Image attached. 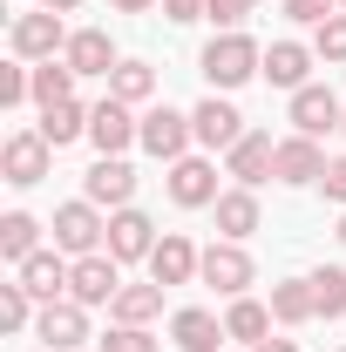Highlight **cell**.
Wrapping results in <instances>:
<instances>
[{
	"mask_svg": "<svg viewBox=\"0 0 346 352\" xmlns=\"http://www.w3.org/2000/svg\"><path fill=\"white\" fill-rule=\"evenodd\" d=\"M34 237H41V223L28 217V210H7V217H0V258L28 264V258H34Z\"/></svg>",
	"mask_w": 346,
	"mask_h": 352,
	"instance_id": "obj_26",
	"label": "cell"
},
{
	"mask_svg": "<svg viewBox=\"0 0 346 352\" xmlns=\"http://www.w3.org/2000/svg\"><path fill=\"white\" fill-rule=\"evenodd\" d=\"M340 122H346V102H340V95H333L326 82L292 88V129H299V135H312V142H319V135H326V129H340Z\"/></svg>",
	"mask_w": 346,
	"mask_h": 352,
	"instance_id": "obj_3",
	"label": "cell"
},
{
	"mask_svg": "<svg viewBox=\"0 0 346 352\" xmlns=\"http://www.w3.org/2000/svg\"><path fill=\"white\" fill-rule=\"evenodd\" d=\"M150 251H156V223L143 217V210H116L109 217V258L116 264H150Z\"/></svg>",
	"mask_w": 346,
	"mask_h": 352,
	"instance_id": "obj_13",
	"label": "cell"
},
{
	"mask_svg": "<svg viewBox=\"0 0 346 352\" xmlns=\"http://www.w3.org/2000/svg\"><path fill=\"white\" fill-rule=\"evenodd\" d=\"M28 95H34V75H28L21 61H14V68H0V109H21Z\"/></svg>",
	"mask_w": 346,
	"mask_h": 352,
	"instance_id": "obj_33",
	"label": "cell"
},
{
	"mask_svg": "<svg viewBox=\"0 0 346 352\" xmlns=\"http://www.w3.org/2000/svg\"><path fill=\"white\" fill-rule=\"evenodd\" d=\"M305 68H312V47H299V41H272L265 47V82L272 88H305Z\"/></svg>",
	"mask_w": 346,
	"mask_h": 352,
	"instance_id": "obj_21",
	"label": "cell"
},
{
	"mask_svg": "<svg viewBox=\"0 0 346 352\" xmlns=\"http://www.w3.org/2000/svg\"><path fill=\"white\" fill-rule=\"evenodd\" d=\"M102 352H156V339H150V325H116L102 339Z\"/></svg>",
	"mask_w": 346,
	"mask_h": 352,
	"instance_id": "obj_34",
	"label": "cell"
},
{
	"mask_svg": "<svg viewBox=\"0 0 346 352\" xmlns=\"http://www.w3.org/2000/svg\"><path fill=\"white\" fill-rule=\"evenodd\" d=\"M272 156H278L272 129H245L238 142H231V176L252 190V183H265V176H272Z\"/></svg>",
	"mask_w": 346,
	"mask_h": 352,
	"instance_id": "obj_16",
	"label": "cell"
},
{
	"mask_svg": "<svg viewBox=\"0 0 346 352\" xmlns=\"http://www.w3.org/2000/svg\"><path fill=\"white\" fill-rule=\"evenodd\" d=\"M340 7H346V0H340Z\"/></svg>",
	"mask_w": 346,
	"mask_h": 352,
	"instance_id": "obj_44",
	"label": "cell"
},
{
	"mask_svg": "<svg viewBox=\"0 0 346 352\" xmlns=\"http://www.w3.org/2000/svg\"><path fill=\"white\" fill-rule=\"evenodd\" d=\"M116 292H123V264L109 258V251L75 258V278H68V298L75 305H116Z\"/></svg>",
	"mask_w": 346,
	"mask_h": 352,
	"instance_id": "obj_4",
	"label": "cell"
},
{
	"mask_svg": "<svg viewBox=\"0 0 346 352\" xmlns=\"http://www.w3.org/2000/svg\"><path fill=\"white\" fill-rule=\"evenodd\" d=\"M272 176H278V183H292V190L319 183V176H326L319 142H312V135H285V142H278V156H272Z\"/></svg>",
	"mask_w": 346,
	"mask_h": 352,
	"instance_id": "obj_12",
	"label": "cell"
},
{
	"mask_svg": "<svg viewBox=\"0 0 346 352\" xmlns=\"http://www.w3.org/2000/svg\"><path fill=\"white\" fill-rule=\"evenodd\" d=\"M190 135H197V122L190 116H176V109H150L143 116V149L156 156V163H183V149H190Z\"/></svg>",
	"mask_w": 346,
	"mask_h": 352,
	"instance_id": "obj_5",
	"label": "cell"
},
{
	"mask_svg": "<svg viewBox=\"0 0 346 352\" xmlns=\"http://www.w3.org/2000/svg\"><path fill=\"white\" fill-rule=\"evenodd\" d=\"M333 7H340V0H278V14H292V21H305V28L333 21Z\"/></svg>",
	"mask_w": 346,
	"mask_h": 352,
	"instance_id": "obj_36",
	"label": "cell"
},
{
	"mask_svg": "<svg viewBox=\"0 0 346 352\" xmlns=\"http://www.w3.org/2000/svg\"><path fill=\"white\" fill-rule=\"evenodd\" d=\"M312 311H319V318H340L346 311V271L340 264H319V271H312Z\"/></svg>",
	"mask_w": 346,
	"mask_h": 352,
	"instance_id": "obj_29",
	"label": "cell"
},
{
	"mask_svg": "<svg viewBox=\"0 0 346 352\" xmlns=\"http://www.w3.org/2000/svg\"><path fill=\"white\" fill-rule=\"evenodd\" d=\"M116 14H143V7H163V0H109Z\"/></svg>",
	"mask_w": 346,
	"mask_h": 352,
	"instance_id": "obj_39",
	"label": "cell"
},
{
	"mask_svg": "<svg viewBox=\"0 0 346 352\" xmlns=\"http://www.w3.org/2000/svg\"><path fill=\"white\" fill-rule=\"evenodd\" d=\"M190 122H197V142H204V149H231V142L245 135V116H238L231 102H217V95L190 109Z\"/></svg>",
	"mask_w": 346,
	"mask_h": 352,
	"instance_id": "obj_18",
	"label": "cell"
},
{
	"mask_svg": "<svg viewBox=\"0 0 346 352\" xmlns=\"http://www.w3.org/2000/svg\"><path fill=\"white\" fill-rule=\"evenodd\" d=\"M204 14V0H163V21H176V28H190Z\"/></svg>",
	"mask_w": 346,
	"mask_h": 352,
	"instance_id": "obj_38",
	"label": "cell"
},
{
	"mask_svg": "<svg viewBox=\"0 0 346 352\" xmlns=\"http://www.w3.org/2000/svg\"><path fill=\"white\" fill-rule=\"evenodd\" d=\"M34 102H41V109L75 102V68H68V61H41V68H34Z\"/></svg>",
	"mask_w": 346,
	"mask_h": 352,
	"instance_id": "obj_30",
	"label": "cell"
},
{
	"mask_svg": "<svg viewBox=\"0 0 346 352\" xmlns=\"http://www.w3.org/2000/svg\"><path fill=\"white\" fill-rule=\"evenodd\" d=\"M136 135H143V122L130 116V102H116V95H109V102H95V109H88V142H95L102 156H123Z\"/></svg>",
	"mask_w": 346,
	"mask_h": 352,
	"instance_id": "obj_6",
	"label": "cell"
},
{
	"mask_svg": "<svg viewBox=\"0 0 346 352\" xmlns=\"http://www.w3.org/2000/svg\"><path fill=\"white\" fill-rule=\"evenodd\" d=\"M136 197V170L123 163V156H102L95 170H88V204H109V210H130Z\"/></svg>",
	"mask_w": 346,
	"mask_h": 352,
	"instance_id": "obj_17",
	"label": "cell"
},
{
	"mask_svg": "<svg viewBox=\"0 0 346 352\" xmlns=\"http://www.w3.org/2000/svg\"><path fill=\"white\" fill-rule=\"evenodd\" d=\"M340 244H346V210H340Z\"/></svg>",
	"mask_w": 346,
	"mask_h": 352,
	"instance_id": "obj_42",
	"label": "cell"
},
{
	"mask_svg": "<svg viewBox=\"0 0 346 352\" xmlns=\"http://www.w3.org/2000/svg\"><path fill=\"white\" fill-rule=\"evenodd\" d=\"M197 264H204V251H197L183 230H163L156 251H150V278L170 292V285H190V278H197Z\"/></svg>",
	"mask_w": 346,
	"mask_h": 352,
	"instance_id": "obj_7",
	"label": "cell"
},
{
	"mask_svg": "<svg viewBox=\"0 0 346 352\" xmlns=\"http://www.w3.org/2000/svg\"><path fill=\"white\" fill-rule=\"evenodd\" d=\"M170 197L183 204V210H204V204H217L224 190H217V170L204 163V156H183V163H170Z\"/></svg>",
	"mask_w": 346,
	"mask_h": 352,
	"instance_id": "obj_14",
	"label": "cell"
},
{
	"mask_svg": "<svg viewBox=\"0 0 346 352\" xmlns=\"http://www.w3.org/2000/svg\"><path fill=\"white\" fill-rule=\"evenodd\" d=\"M312 54H319V61H346V14L319 21V34H312Z\"/></svg>",
	"mask_w": 346,
	"mask_h": 352,
	"instance_id": "obj_32",
	"label": "cell"
},
{
	"mask_svg": "<svg viewBox=\"0 0 346 352\" xmlns=\"http://www.w3.org/2000/svg\"><path fill=\"white\" fill-rule=\"evenodd\" d=\"M197 278H204V285H217L224 298H245V285H252V258H245V244H231V237H224V244H211V251H204V264H197Z\"/></svg>",
	"mask_w": 346,
	"mask_h": 352,
	"instance_id": "obj_8",
	"label": "cell"
},
{
	"mask_svg": "<svg viewBox=\"0 0 346 352\" xmlns=\"http://www.w3.org/2000/svg\"><path fill=\"white\" fill-rule=\"evenodd\" d=\"M48 14H75V7H82V0H41Z\"/></svg>",
	"mask_w": 346,
	"mask_h": 352,
	"instance_id": "obj_41",
	"label": "cell"
},
{
	"mask_svg": "<svg viewBox=\"0 0 346 352\" xmlns=\"http://www.w3.org/2000/svg\"><path fill=\"white\" fill-rule=\"evenodd\" d=\"M340 129H346V122H340Z\"/></svg>",
	"mask_w": 346,
	"mask_h": 352,
	"instance_id": "obj_43",
	"label": "cell"
},
{
	"mask_svg": "<svg viewBox=\"0 0 346 352\" xmlns=\"http://www.w3.org/2000/svg\"><path fill=\"white\" fill-rule=\"evenodd\" d=\"M14 278L41 298V305H54L61 292H68V278H75V264H61V251H34L28 264H14Z\"/></svg>",
	"mask_w": 346,
	"mask_h": 352,
	"instance_id": "obj_15",
	"label": "cell"
},
{
	"mask_svg": "<svg viewBox=\"0 0 346 352\" xmlns=\"http://www.w3.org/2000/svg\"><path fill=\"white\" fill-rule=\"evenodd\" d=\"M245 14H252V0H204V21H217L224 34H238V28H245Z\"/></svg>",
	"mask_w": 346,
	"mask_h": 352,
	"instance_id": "obj_35",
	"label": "cell"
},
{
	"mask_svg": "<svg viewBox=\"0 0 346 352\" xmlns=\"http://www.w3.org/2000/svg\"><path fill=\"white\" fill-rule=\"evenodd\" d=\"M0 170H7V183H14V190L41 183V176H48V142H41V129L7 135V149H0Z\"/></svg>",
	"mask_w": 346,
	"mask_h": 352,
	"instance_id": "obj_11",
	"label": "cell"
},
{
	"mask_svg": "<svg viewBox=\"0 0 346 352\" xmlns=\"http://www.w3.org/2000/svg\"><path fill=\"white\" fill-rule=\"evenodd\" d=\"M75 135H88V109H82V102H54V109H41V142H48V149H68Z\"/></svg>",
	"mask_w": 346,
	"mask_h": 352,
	"instance_id": "obj_24",
	"label": "cell"
},
{
	"mask_svg": "<svg viewBox=\"0 0 346 352\" xmlns=\"http://www.w3.org/2000/svg\"><path fill=\"white\" fill-rule=\"evenodd\" d=\"M272 318H278V325H305V318H319V311H312V278H285V285H272Z\"/></svg>",
	"mask_w": 346,
	"mask_h": 352,
	"instance_id": "obj_25",
	"label": "cell"
},
{
	"mask_svg": "<svg viewBox=\"0 0 346 352\" xmlns=\"http://www.w3.org/2000/svg\"><path fill=\"white\" fill-rule=\"evenodd\" d=\"M34 332H41V346H54V352H75V346L88 339V305H75V298H54V305H41Z\"/></svg>",
	"mask_w": 346,
	"mask_h": 352,
	"instance_id": "obj_10",
	"label": "cell"
},
{
	"mask_svg": "<svg viewBox=\"0 0 346 352\" xmlns=\"http://www.w3.org/2000/svg\"><path fill=\"white\" fill-rule=\"evenodd\" d=\"M170 339H176L183 352H217L224 339H231V332L217 325L211 311H197V305H190V311H176V318H170Z\"/></svg>",
	"mask_w": 346,
	"mask_h": 352,
	"instance_id": "obj_22",
	"label": "cell"
},
{
	"mask_svg": "<svg viewBox=\"0 0 346 352\" xmlns=\"http://www.w3.org/2000/svg\"><path fill=\"white\" fill-rule=\"evenodd\" d=\"M211 210H217V237H231V244H245V237L258 230V197H252L245 183H238V190H224Z\"/></svg>",
	"mask_w": 346,
	"mask_h": 352,
	"instance_id": "obj_20",
	"label": "cell"
},
{
	"mask_svg": "<svg viewBox=\"0 0 346 352\" xmlns=\"http://www.w3.org/2000/svg\"><path fill=\"white\" fill-rule=\"evenodd\" d=\"M265 68V47L238 28V34H217L211 47H204V82L211 88H245L252 75Z\"/></svg>",
	"mask_w": 346,
	"mask_h": 352,
	"instance_id": "obj_1",
	"label": "cell"
},
{
	"mask_svg": "<svg viewBox=\"0 0 346 352\" xmlns=\"http://www.w3.org/2000/svg\"><path fill=\"white\" fill-rule=\"evenodd\" d=\"M28 318H34V292H28L21 278H14V285H0V325H7V332H21Z\"/></svg>",
	"mask_w": 346,
	"mask_h": 352,
	"instance_id": "obj_31",
	"label": "cell"
},
{
	"mask_svg": "<svg viewBox=\"0 0 346 352\" xmlns=\"http://www.w3.org/2000/svg\"><path fill=\"white\" fill-rule=\"evenodd\" d=\"M340 352H346V346H340Z\"/></svg>",
	"mask_w": 346,
	"mask_h": 352,
	"instance_id": "obj_45",
	"label": "cell"
},
{
	"mask_svg": "<svg viewBox=\"0 0 346 352\" xmlns=\"http://www.w3.org/2000/svg\"><path fill=\"white\" fill-rule=\"evenodd\" d=\"M319 190H326V197H333V204L346 210V156H333V163H326V176H319Z\"/></svg>",
	"mask_w": 346,
	"mask_h": 352,
	"instance_id": "obj_37",
	"label": "cell"
},
{
	"mask_svg": "<svg viewBox=\"0 0 346 352\" xmlns=\"http://www.w3.org/2000/svg\"><path fill=\"white\" fill-rule=\"evenodd\" d=\"M252 352H299V346H292V339H258Z\"/></svg>",
	"mask_w": 346,
	"mask_h": 352,
	"instance_id": "obj_40",
	"label": "cell"
},
{
	"mask_svg": "<svg viewBox=\"0 0 346 352\" xmlns=\"http://www.w3.org/2000/svg\"><path fill=\"white\" fill-rule=\"evenodd\" d=\"M61 61H68L75 75H116V47H109V34H102V28H82V34H68Z\"/></svg>",
	"mask_w": 346,
	"mask_h": 352,
	"instance_id": "obj_19",
	"label": "cell"
},
{
	"mask_svg": "<svg viewBox=\"0 0 346 352\" xmlns=\"http://www.w3.org/2000/svg\"><path fill=\"white\" fill-rule=\"evenodd\" d=\"M224 332H231L238 346H258L265 332H272V311H265L258 298H231V311H224Z\"/></svg>",
	"mask_w": 346,
	"mask_h": 352,
	"instance_id": "obj_27",
	"label": "cell"
},
{
	"mask_svg": "<svg viewBox=\"0 0 346 352\" xmlns=\"http://www.w3.org/2000/svg\"><path fill=\"white\" fill-rule=\"evenodd\" d=\"M109 95H116V102H150V95H156V68H150V61H116V75H109Z\"/></svg>",
	"mask_w": 346,
	"mask_h": 352,
	"instance_id": "obj_28",
	"label": "cell"
},
{
	"mask_svg": "<svg viewBox=\"0 0 346 352\" xmlns=\"http://www.w3.org/2000/svg\"><path fill=\"white\" fill-rule=\"evenodd\" d=\"M54 47H68L61 14H14V54L21 61H54Z\"/></svg>",
	"mask_w": 346,
	"mask_h": 352,
	"instance_id": "obj_9",
	"label": "cell"
},
{
	"mask_svg": "<svg viewBox=\"0 0 346 352\" xmlns=\"http://www.w3.org/2000/svg\"><path fill=\"white\" fill-rule=\"evenodd\" d=\"M102 244H109V223L95 217V204H88V197L54 210V251H68V258H95Z\"/></svg>",
	"mask_w": 346,
	"mask_h": 352,
	"instance_id": "obj_2",
	"label": "cell"
},
{
	"mask_svg": "<svg viewBox=\"0 0 346 352\" xmlns=\"http://www.w3.org/2000/svg\"><path fill=\"white\" fill-rule=\"evenodd\" d=\"M109 311H116V325H150V318L163 311V285H156V278H150V285H123Z\"/></svg>",
	"mask_w": 346,
	"mask_h": 352,
	"instance_id": "obj_23",
	"label": "cell"
}]
</instances>
